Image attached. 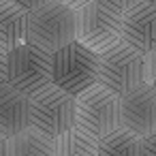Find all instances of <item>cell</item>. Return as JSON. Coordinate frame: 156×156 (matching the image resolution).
Instances as JSON below:
<instances>
[{"label":"cell","mask_w":156,"mask_h":156,"mask_svg":"<svg viewBox=\"0 0 156 156\" xmlns=\"http://www.w3.org/2000/svg\"><path fill=\"white\" fill-rule=\"evenodd\" d=\"M54 86L77 96L98 81V54L73 41L51 54Z\"/></svg>","instance_id":"cell-1"},{"label":"cell","mask_w":156,"mask_h":156,"mask_svg":"<svg viewBox=\"0 0 156 156\" xmlns=\"http://www.w3.org/2000/svg\"><path fill=\"white\" fill-rule=\"evenodd\" d=\"M7 75L9 86L15 90L34 96L49 86H54L51 77V51L26 41L7 54Z\"/></svg>","instance_id":"cell-2"},{"label":"cell","mask_w":156,"mask_h":156,"mask_svg":"<svg viewBox=\"0 0 156 156\" xmlns=\"http://www.w3.org/2000/svg\"><path fill=\"white\" fill-rule=\"evenodd\" d=\"M75 118L77 128L96 139H103L122 128L120 96L101 83H94L75 96Z\"/></svg>","instance_id":"cell-3"},{"label":"cell","mask_w":156,"mask_h":156,"mask_svg":"<svg viewBox=\"0 0 156 156\" xmlns=\"http://www.w3.org/2000/svg\"><path fill=\"white\" fill-rule=\"evenodd\" d=\"M28 24V41L54 54L56 49L75 41L77 11L58 0H49L30 11Z\"/></svg>","instance_id":"cell-4"},{"label":"cell","mask_w":156,"mask_h":156,"mask_svg":"<svg viewBox=\"0 0 156 156\" xmlns=\"http://www.w3.org/2000/svg\"><path fill=\"white\" fill-rule=\"evenodd\" d=\"M103 88L118 96L145 83L143 77V54L126 45L124 41L98 56V81Z\"/></svg>","instance_id":"cell-5"},{"label":"cell","mask_w":156,"mask_h":156,"mask_svg":"<svg viewBox=\"0 0 156 156\" xmlns=\"http://www.w3.org/2000/svg\"><path fill=\"white\" fill-rule=\"evenodd\" d=\"M30 126L51 139L75 128V96L58 86H49L47 90L30 96Z\"/></svg>","instance_id":"cell-6"},{"label":"cell","mask_w":156,"mask_h":156,"mask_svg":"<svg viewBox=\"0 0 156 156\" xmlns=\"http://www.w3.org/2000/svg\"><path fill=\"white\" fill-rule=\"evenodd\" d=\"M75 41L98 56L105 54L107 49L122 43V15L101 5L98 0H92L77 11Z\"/></svg>","instance_id":"cell-7"},{"label":"cell","mask_w":156,"mask_h":156,"mask_svg":"<svg viewBox=\"0 0 156 156\" xmlns=\"http://www.w3.org/2000/svg\"><path fill=\"white\" fill-rule=\"evenodd\" d=\"M120 118L122 128L141 139L156 133V88L141 83L139 88L120 96Z\"/></svg>","instance_id":"cell-8"},{"label":"cell","mask_w":156,"mask_h":156,"mask_svg":"<svg viewBox=\"0 0 156 156\" xmlns=\"http://www.w3.org/2000/svg\"><path fill=\"white\" fill-rule=\"evenodd\" d=\"M122 41L139 54H150L156 47V7L141 2L122 15Z\"/></svg>","instance_id":"cell-9"},{"label":"cell","mask_w":156,"mask_h":156,"mask_svg":"<svg viewBox=\"0 0 156 156\" xmlns=\"http://www.w3.org/2000/svg\"><path fill=\"white\" fill-rule=\"evenodd\" d=\"M30 126V96L13 86L0 88V135L11 139Z\"/></svg>","instance_id":"cell-10"},{"label":"cell","mask_w":156,"mask_h":156,"mask_svg":"<svg viewBox=\"0 0 156 156\" xmlns=\"http://www.w3.org/2000/svg\"><path fill=\"white\" fill-rule=\"evenodd\" d=\"M30 11L11 2V0H5L0 2V49L2 51H11L17 45L28 41V24Z\"/></svg>","instance_id":"cell-11"},{"label":"cell","mask_w":156,"mask_h":156,"mask_svg":"<svg viewBox=\"0 0 156 156\" xmlns=\"http://www.w3.org/2000/svg\"><path fill=\"white\" fill-rule=\"evenodd\" d=\"M9 156H54V139L28 126L9 139Z\"/></svg>","instance_id":"cell-12"},{"label":"cell","mask_w":156,"mask_h":156,"mask_svg":"<svg viewBox=\"0 0 156 156\" xmlns=\"http://www.w3.org/2000/svg\"><path fill=\"white\" fill-rule=\"evenodd\" d=\"M54 156H98V139L75 126L54 139Z\"/></svg>","instance_id":"cell-13"},{"label":"cell","mask_w":156,"mask_h":156,"mask_svg":"<svg viewBox=\"0 0 156 156\" xmlns=\"http://www.w3.org/2000/svg\"><path fill=\"white\" fill-rule=\"evenodd\" d=\"M98 156H143L141 137L126 128H120L98 139Z\"/></svg>","instance_id":"cell-14"},{"label":"cell","mask_w":156,"mask_h":156,"mask_svg":"<svg viewBox=\"0 0 156 156\" xmlns=\"http://www.w3.org/2000/svg\"><path fill=\"white\" fill-rule=\"evenodd\" d=\"M143 77L147 86L156 88V47L143 56Z\"/></svg>","instance_id":"cell-15"},{"label":"cell","mask_w":156,"mask_h":156,"mask_svg":"<svg viewBox=\"0 0 156 156\" xmlns=\"http://www.w3.org/2000/svg\"><path fill=\"white\" fill-rule=\"evenodd\" d=\"M101 5H105V7H109L111 11H115V13H120V15H124V13H128L130 9H135L137 5H141L143 0H98Z\"/></svg>","instance_id":"cell-16"},{"label":"cell","mask_w":156,"mask_h":156,"mask_svg":"<svg viewBox=\"0 0 156 156\" xmlns=\"http://www.w3.org/2000/svg\"><path fill=\"white\" fill-rule=\"evenodd\" d=\"M141 152L143 156H156V133L141 139Z\"/></svg>","instance_id":"cell-17"},{"label":"cell","mask_w":156,"mask_h":156,"mask_svg":"<svg viewBox=\"0 0 156 156\" xmlns=\"http://www.w3.org/2000/svg\"><path fill=\"white\" fill-rule=\"evenodd\" d=\"M9 83V75H7V51L0 49V88Z\"/></svg>","instance_id":"cell-18"},{"label":"cell","mask_w":156,"mask_h":156,"mask_svg":"<svg viewBox=\"0 0 156 156\" xmlns=\"http://www.w3.org/2000/svg\"><path fill=\"white\" fill-rule=\"evenodd\" d=\"M11 2H15V5H20V7H24V9H28V11H32V9H37V7H41V5H45V2H49V0H11Z\"/></svg>","instance_id":"cell-19"},{"label":"cell","mask_w":156,"mask_h":156,"mask_svg":"<svg viewBox=\"0 0 156 156\" xmlns=\"http://www.w3.org/2000/svg\"><path fill=\"white\" fill-rule=\"evenodd\" d=\"M58 2H62V5H66V7H71V9H75V11H79L81 7L90 5L92 0H58Z\"/></svg>","instance_id":"cell-20"},{"label":"cell","mask_w":156,"mask_h":156,"mask_svg":"<svg viewBox=\"0 0 156 156\" xmlns=\"http://www.w3.org/2000/svg\"><path fill=\"white\" fill-rule=\"evenodd\" d=\"M0 156H9V139L0 135Z\"/></svg>","instance_id":"cell-21"},{"label":"cell","mask_w":156,"mask_h":156,"mask_svg":"<svg viewBox=\"0 0 156 156\" xmlns=\"http://www.w3.org/2000/svg\"><path fill=\"white\" fill-rule=\"evenodd\" d=\"M143 2H147V5H152V7H156V0H143Z\"/></svg>","instance_id":"cell-22"},{"label":"cell","mask_w":156,"mask_h":156,"mask_svg":"<svg viewBox=\"0 0 156 156\" xmlns=\"http://www.w3.org/2000/svg\"><path fill=\"white\" fill-rule=\"evenodd\" d=\"M0 2H5V0H0Z\"/></svg>","instance_id":"cell-23"}]
</instances>
